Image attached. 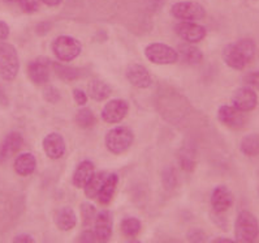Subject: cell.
I'll list each match as a JSON object with an SVG mask.
<instances>
[{
  "mask_svg": "<svg viewBox=\"0 0 259 243\" xmlns=\"http://www.w3.org/2000/svg\"><path fill=\"white\" fill-rule=\"evenodd\" d=\"M240 148L245 156L249 157L259 156V133H250L245 136L241 142Z\"/></svg>",
  "mask_w": 259,
  "mask_h": 243,
  "instance_id": "cell-25",
  "label": "cell"
},
{
  "mask_svg": "<svg viewBox=\"0 0 259 243\" xmlns=\"http://www.w3.org/2000/svg\"><path fill=\"white\" fill-rule=\"evenodd\" d=\"M245 81H246V84H249L253 89L259 90V71L251 72V74L247 75V76L245 77Z\"/></svg>",
  "mask_w": 259,
  "mask_h": 243,
  "instance_id": "cell-35",
  "label": "cell"
},
{
  "mask_svg": "<svg viewBox=\"0 0 259 243\" xmlns=\"http://www.w3.org/2000/svg\"><path fill=\"white\" fill-rule=\"evenodd\" d=\"M179 56H181L184 62L190 65L199 64L203 59V54H202L201 50L190 45V43H184L179 47Z\"/></svg>",
  "mask_w": 259,
  "mask_h": 243,
  "instance_id": "cell-22",
  "label": "cell"
},
{
  "mask_svg": "<svg viewBox=\"0 0 259 243\" xmlns=\"http://www.w3.org/2000/svg\"><path fill=\"white\" fill-rule=\"evenodd\" d=\"M129 105L124 99H111L102 110V119L106 123H119L128 114Z\"/></svg>",
  "mask_w": 259,
  "mask_h": 243,
  "instance_id": "cell-11",
  "label": "cell"
},
{
  "mask_svg": "<svg viewBox=\"0 0 259 243\" xmlns=\"http://www.w3.org/2000/svg\"><path fill=\"white\" fill-rule=\"evenodd\" d=\"M95 234L98 243H108L113 231V216L110 211H102L95 217Z\"/></svg>",
  "mask_w": 259,
  "mask_h": 243,
  "instance_id": "cell-10",
  "label": "cell"
},
{
  "mask_svg": "<svg viewBox=\"0 0 259 243\" xmlns=\"http://www.w3.org/2000/svg\"><path fill=\"white\" fill-rule=\"evenodd\" d=\"M97 210L95 206L90 203H82L81 204V217H82V225L83 226H90L93 222L95 221L97 217Z\"/></svg>",
  "mask_w": 259,
  "mask_h": 243,
  "instance_id": "cell-29",
  "label": "cell"
},
{
  "mask_svg": "<svg viewBox=\"0 0 259 243\" xmlns=\"http://www.w3.org/2000/svg\"><path fill=\"white\" fill-rule=\"evenodd\" d=\"M255 55V43L250 38L237 41L236 43H229L223 49L224 62L233 70H244Z\"/></svg>",
  "mask_w": 259,
  "mask_h": 243,
  "instance_id": "cell-1",
  "label": "cell"
},
{
  "mask_svg": "<svg viewBox=\"0 0 259 243\" xmlns=\"http://www.w3.org/2000/svg\"><path fill=\"white\" fill-rule=\"evenodd\" d=\"M181 167H183L184 170H186V171H192L193 169H194V160H193L192 157H189V156H186V154H184V156H181Z\"/></svg>",
  "mask_w": 259,
  "mask_h": 243,
  "instance_id": "cell-37",
  "label": "cell"
},
{
  "mask_svg": "<svg viewBox=\"0 0 259 243\" xmlns=\"http://www.w3.org/2000/svg\"><path fill=\"white\" fill-rule=\"evenodd\" d=\"M235 235L238 243H255L259 237V221L249 211L238 213L235 224Z\"/></svg>",
  "mask_w": 259,
  "mask_h": 243,
  "instance_id": "cell-2",
  "label": "cell"
},
{
  "mask_svg": "<svg viewBox=\"0 0 259 243\" xmlns=\"http://www.w3.org/2000/svg\"><path fill=\"white\" fill-rule=\"evenodd\" d=\"M76 123L81 128H89L95 124V115L90 109H81L76 115Z\"/></svg>",
  "mask_w": 259,
  "mask_h": 243,
  "instance_id": "cell-28",
  "label": "cell"
},
{
  "mask_svg": "<svg viewBox=\"0 0 259 243\" xmlns=\"http://www.w3.org/2000/svg\"><path fill=\"white\" fill-rule=\"evenodd\" d=\"M145 55L155 64H172L179 60V53L165 43H151L145 49Z\"/></svg>",
  "mask_w": 259,
  "mask_h": 243,
  "instance_id": "cell-6",
  "label": "cell"
},
{
  "mask_svg": "<svg viewBox=\"0 0 259 243\" xmlns=\"http://www.w3.org/2000/svg\"><path fill=\"white\" fill-rule=\"evenodd\" d=\"M233 205V195L227 186H218L211 195V206L215 213H224Z\"/></svg>",
  "mask_w": 259,
  "mask_h": 243,
  "instance_id": "cell-14",
  "label": "cell"
},
{
  "mask_svg": "<svg viewBox=\"0 0 259 243\" xmlns=\"http://www.w3.org/2000/svg\"><path fill=\"white\" fill-rule=\"evenodd\" d=\"M8 36H10V26L7 22L0 21V42H4Z\"/></svg>",
  "mask_w": 259,
  "mask_h": 243,
  "instance_id": "cell-39",
  "label": "cell"
},
{
  "mask_svg": "<svg viewBox=\"0 0 259 243\" xmlns=\"http://www.w3.org/2000/svg\"><path fill=\"white\" fill-rule=\"evenodd\" d=\"M54 221L58 226L59 230L61 231H69L74 229L77 225V216L70 206H63L60 210H58L54 216Z\"/></svg>",
  "mask_w": 259,
  "mask_h": 243,
  "instance_id": "cell-18",
  "label": "cell"
},
{
  "mask_svg": "<svg viewBox=\"0 0 259 243\" xmlns=\"http://www.w3.org/2000/svg\"><path fill=\"white\" fill-rule=\"evenodd\" d=\"M4 2H7V3H13V2H16V0H4Z\"/></svg>",
  "mask_w": 259,
  "mask_h": 243,
  "instance_id": "cell-43",
  "label": "cell"
},
{
  "mask_svg": "<svg viewBox=\"0 0 259 243\" xmlns=\"http://www.w3.org/2000/svg\"><path fill=\"white\" fill-rule=\"evenodd\" d=\"M126 243H142V242H140V240H137V239H132V240H128Z\"/></svg>",
  "mask_w": 259,
  "mask_h": 243,
  "instance_id": "cell-42",
  "label": "cell"
},
{
  "mask_svg": "<svg viewBox=\"0 0 259 243\" xmlns=\"http://www.w3.org/2000/svg\"><path fill=\"white\" fill-rule=\"evenodd\" d=\"M20 70L19 54L11 43L0 45V77L6 81L16 79Z\"/></svg>",
  "mask_w": 259,
  "mask_h": 243,
  "instance_id": "cell-3",
  "label": "cell"
},
{
  "mask_svg": "<svg viewBox=\"0 0 259 243\" xmlns=\"http://www.w3.org/2000/svg\"><path fill=\"white\" fill-rule=\"evenodd\" d=\"M19 3L22 11L28 13H33L35 11H38V8H39L40 0H19Z\"/></svg>",
  "mask_w": 259,
  "mask_h": 243,
  "instance_id": "cell-33",
  "label": "cell"
},
{
  "mask_svg": "<svg viewBox=\"0 0 259 243\" xmlns=\"http://www.w3.org/2000/svg\"><path fill=\"white\" fill-rule=\"evenodd\" d=\"M52 63L50 62L49 58L39 56V58L34 59L29 63L28 75L29 79L37 85L46 84L50 79V72H51Z\"/></svg>",
  "mask_w": 259,
  "mask_h": 243,
  "instance_id": "cell-8",
  "label": "cell"
},
{
  "mask_svg": "<svg viewBox=\"0 0 259 243\" xmlns=\"http://www.w3.org/2000/svg\"><path fill=\"white\" fill-rule=\"evenodd\" d=\"M232 102H233V106L237 108L238 110L249 113V111L254 110L258 105V95L253 88L244 86V88L236 90L233 97H232Z\"/></svg>",
  "mask_w": 259,
  "mask_h": 243,
  "instance_id": "cell-12",
  "label": "cell"
},
{
  "mask_svg": "<svg viewBox=\"0 0 259 243\" xmlns=\"http://www.w3.org/2000/svg\"><path fill=\"white\" fill-rule=\"evenodd\" d=\"M79 243H97V234L92 229H85L79 235Z\"/></svg>",
  "mask_w": 259,
  "mask_h": 243,
  "instance_id": "cell-34",
  "label": "cell"
},
{
  "mask_svg": "<svg viewBox=\"0 0 259 243\" xmlns=\"http://www.w3.org/2000/svg\"><path fill=\"white\" fill-rule=\"evenodd\" d=\"M126 79L132 85L140 89H146L151 85V76L144 65L132 64L126 70Z\"/></svg>",
  "mask_w": 259,
  "mask_h": 243,
  "instance_id": "cell-16",
  "label": "cell"
},
{
  "mask_svg": "<svg viewBox=\"0 0 259 243\" xmlns=\"http://www.w3.org/2000/svg\"><path fill=\"white\" fill-rule=\"evenodd\" d=\"M218 118L223 124L233 129L244 128L247 123V118L244 111L238 110L235 106H222L218 111Z\"/></svg>",
  "mask_w": 259,
  "mask_h": 243,
  "instance_id": "cell-9",
  "label": "cell"
},
{
  "mask_svg": "<svg viewBox=\"0 0 259 243\" xmlns=\"http://www.w3.org/2000/svg\"><path fill=\"white\" fill-rule=\"evenodd\" d=\"M171 13L181 21H197L206 16L203 6L197 2H177L172 6Z\"/></svg>",
  "mask_w": 259,
  "mask_h": 243,
  "instance_id": "cell-7",
  "label": "cell"
},
{
  "mask_svg": "<svg viewBox=\"0 0 259 243\" xmlns=\"http://www.w3.org/2000/svg\"><path fill=\"white\" fill-rule=\"evenodd\" d=\"M81 42L69 36H60L52 42V51L61 62H70L81 54Z\"/></svg>",
  "mask_w": 259,
  "mask_h": 243,
  "instance_id": "cell-4",
  "label": "cell"
},
{
  "mask_svg": "<svg viewBox=\"0 0 259 243\" xmlns=\"http://www.w3.org/2000/svg\"><path fill=\"white\" fill-rule=\"evenodd\" d=\"M107 172L101 171V172H94V176L92 177V179L89 181L88 185L83 187V191H85L86 197L89 199H95L99 194V191H101L102 186H103L104 181L107 178Z\"/></svg>",
  "mask_w": 259,
  "mask_h": 243,
  "instance_id": "cell-24",
  "label": "cell"
},
{
  "mask_svg": "<svg viewBox=\"0 0 259 243\" xmlns=\"http://www.w3.org/2000/svg\"><path fill=\"white\" fill-rule=\"evenodd\" d=\"M94 163L92 161H82L78 163L76 167V171L73 174V186L77 188H83L89 183V181L94 176Z\"/></svg>",
  "mask_w": 259,
  "mask_h": 243,
  "instance_id": "cell-19",
  "label": "cell"
},
{
  "mask_svg": "<svg viewBox=\"0 0 259 243\" xmlns=\"http://www.w3.org/2000/svg\"><path fill=\"white\" fill-rule=\"evenodd\" d=\"M88 92L94 101H104L110 97L111 88L102 80H92L88 84Z\"/></svg>",
  "mask_w": 259,
  "mask_h": 243,
  "instance_id": "cell-23",
  "label": "cell"
},
{
  "mask_svg": "<svg viewBox=\"0 0 259 243\" xmlns=\"http://www.w3.org/2000/svg\"><path fill=\"white\" fill-rule=\"evenodd\" d=\"M40 2L45 4H47L49 7H56V6H59V4H60L63 0H40Z\"/></svg>",
  "mask_w": 259,
  "mask_h": 243,
  "instance_id": "cell-41",
  "label": "cell"
},
{
  "mask_svg": "<svg viewBox=\"0 0 259 243\" xmlns=\"http://www.w3.org/2000/svg\"><path fill=\"white\" fill-rule=\"evenodd\" d=\"M37 166V160L31 153H22L16 158L15 170L21 177H28L33 174Z\"/></svg>",
  "mask_w": 259,
  "mask_h": 243,
  "instance_id": "cell-21",
  "label": "cell"
},
{
  "mask_svg": "<svg viewBox=\"0 0 259 243\" xmlns=\"http://www.w3.org/2000/svg\"><path fill=\"white\" fill-rule=\"evenodd\" d=\"M117 183H119V177L117 174L112 172V174H108L104 181L103 186H102L99 194H98L97 199L98 201L102 204V205H107L110 204L113 199V195L116 192V188H117Z\"/></svg>",
  "mask_w": 259,
  "mask_h": 243,
  "instance_id": "cell-20",
  "label": "cell"
},
{
  "mask_svg": "<svg viewBox=\"0 0 259 243\" xmlns=\"http://www.w3.org/2000/svg\"><path fill=\"white\" fill-rule=\"evenodd\" d=\"M142 228L140 220L137 217H125L121 221V231L124 235L129 238H133L138 235Z\"/></svg>",
  "mask_w": 259,
  "mask_h": 243,
  "instance_id": "cell-27",
  "label": "cell"
},
{
  "mask_svg": "<svg viewBox=\"0 0 259 243\" xmlns=\"http://www.w3.org/2000/svg\"><path fill=\"white\" fill-rule=\"evenodd\" d=\"M73 97H74V101L77 102V105L79 106L86 105V102H88V95H86V93L83 92L82 89H74Z\"/></svg>",
  "mask_w": 259,
  "mask_h": 243,
  "instance_id": "cell-36",
  "label": "cell"
},
{
  "mask_svg": "<svg viewBox=\"0 0 259 243\" xmlns=\"http://www.w3.org/2000/svg\"><path fill=\"white\" fill-rule=\"evenodd\" d=\"M43 149L52 160H59L65 153V142L63 136L58 132L49 133L43 138Z\"/></svg>",
  "mask_w": 259,
  "mask_h": 243,
  "instance_id": "cell-15",
  "label": "cell"
},
{
  "mask_svg": "<svg viewBox=\"0 0 259 243\" xmlns=\"http://www.w3.org/2000/svg\"><path fill=\"white\" fill-rule=\"evenodd\" d=\"M43 97L50 103H56V102L60 101L61 95L60 92L56 89L55 86H47L46 89L43 90Z\"/></svg>",
  "mask_w": 259,
  "mask_h": 243,
  "instance_id": "cell-32",
  "label": "cell"
},
{
  "mask_svg": "<svg viewBox=\"0 0 259 243\" xmlns=\"http://www.w3.org/2000/svg\"><path fill=\"white\" fill-rule=\"evenodd\" d=\"M52 67L55 70V74L58 75L59 79L63 81H74L79 77V70L73 67L61 64V63H52Z\"/></svg>",
  "mask_w": 259,
  "mask_h": 243,
  "instance_id": "cell-26",
  "label": "cell"
},
{
  "mask_svg": "<svg viewBox=\"0 0 259 243\" xmlns=\"http://www.w3.org/2000/svg\"><path fill=\"white\" fill-rule=\"evenodd\" d=\"M211 243H238L233 239H229V238H224V237H219V238H215Z\"/></svg>",
  "mask_w": 259,
  "mask_h": 243,
  "instance_id": "cell-40",
  "label": "cell"
},
{
  "mask_svg": "<svg viewBox=\"0 0 259 243\" xmlns=\"http://www.w3.org/2000/svg\"><path fill=\"white\" fill-rule=\"evenodd\" d=\"M258 194H259V190H258Z\"/></svg>",
  "mask_w": 259,
  "mask_h": 243,
  "instance_id": "cell-44",
  "label": "cell"
},
{
  "mask_svg": "<svg viewBox=\"0 0 259 243\" xmlns=\"http://www.w3.org/2000/svg\"><path fill=\"white\" fill-rule=\"evenodd\" d=\"M186 239L189 240V243H206L207 234L204 233L202 229H190L186 233Z\"/></svg>",
  "mask_w": 259,
  "mask_h": 243,
  "instance_id": "cell-31",
  "label": "cell"
},
{
  "mask_svg": "<svg viewBox=\"0 0 259 243\" xmlns=\"http://www.w3.org/2000/svg\"><path fill=\"white\" fill-rule=\"evenodd\" d=\"M12 243H37L30 234H19L13 238Z\"/></svg>",
  "mask_w": 259,
  "mask_h": 243,
  "instance_id": "cell-38",
  "label": "cell"
},
{
  "mask_svg": "<svg viewBox=\"0 0 259 243\" xmlns=\"http://www.w3.org/2000/svg\"><path fill=\"white\" fill-rule=\"evenodd\" d=\"M162 182L165 190H174L177 186V174L174 167L168 166L163 170Z\"/></svg>",
  "mask_w": 259,
  "mask_h": 243,
  "instance_id": "cell-30",
  "label": "cell"
},
{
  "mask_svg": "<svg viewBox=\"0 0 259 243\" xmlns=\"http://www.w3.org/2000/svg\"><path fill=\"white\" fill-rule=\"evenodd\" d=\"M24 137L20 132H11L7 135L2 145H0V161H6L11 158L15 153L22 148Z\"/></svg>",
  "mask_w": 259,
  "mask_h": 243,
  "instance_id": "cell-17",
  "label": "cell"
},
{
  "mask_svg": "<svg viewBox=\"0 0 259 243\" xmlns=\"http://www.w3.org/2000/svg\"><path fill=\"white\" fill-rule=\"evenodd\" d=\"M175 31L189 43H197L206 37V29L193 21H181L175 26Z\"/></svg>",
  "mask_w": 259,
  "mask_h": 243,
  "instance_id": "cell-13",
  "label": "cell"
},
{
  "mask_svg": "<svg viewBox=\"0 0 259 243\" xmlns=\"http://www.w3.org/2000/svg\"><path fill=\"white\" fill-rule=\"evenodd\" d=\"M133 138V132L128 127H116L107 132L106 147L111 153L120 154L131 147Z\"/></svg>",
  "mask_w": 259,
  "mask_h": 243,
  "instance_id": "cell-5",
  "label": "cell"
}]
</instances>
